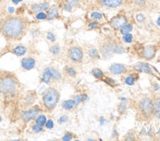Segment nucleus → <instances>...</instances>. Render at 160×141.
Returning a JSON list of instances; mask_svg holds the SVG:
<instances>
[{"instance_id": "nucleus-33", "label": "nucleus", "mask_w": 160, "mask_h": 141, "mask_svg": "<svg viewBox=\"0 0 160 141\" xmlns=\"http://www.w3.org/2000/svg\"><path fill=\"white\" fill-rule=\"evenodd\" d=\"M123 41L126 42V43H131L133 41V35L130 33H126V34H123V37H122Z\"/></svg>"}, {"instance_id": "nucleus-36", "label": "nucleus", "mask_w": 160, "mask_h": 141, "mask_svg": "<svg viewBox=\"0 0 160 141\" xmlns=\"http://www.w3.org/2000/svg\"><path fill=\"white\" fill-rule=\"evenodd\" d=\"M44 126H45V129H52L54 128V123H53L52 119H47Z\"/></svg>"}, {"instance_id": "nucleus-16", "label": "nucleus", "mask_w": 160, "mask_h": 141, "mask_svg": "<svg viewBox=\"0 0 160 141\" xmlns=\"http://www.w3.org/2000/svg\"><path fill=\"white\" fill-rule=\"evenodd\" d=\"M109 72L112 74V75H122L124 73L127 72V67L123 65V64H119V63H115V64H112L109 68Z\"/></svg>"}, {"instance_id": "nucleus-9", "label": "nucleus", "mask_w": 160, "mask_h": 141, "mask_svg": "<svg viewBox=\"0 0 160 141\" xmlns=\"http://www.w3.org/2000/svg\"><path fill=\"white\" fill-rule=\"evenodd\" d=\"M28 51H29V48L24 44H14V42H8L7 46L0 52V56H3L6 53H12L17 57H23L28 53Z\"/></svg>"}, {"instance_id": "nucleus-25", "label": "nucleus", "mask_w": 160, "mask_h": 141, "mask_svg": "<svg viewBox=\"0 0 160 141\" xmlns=\"http://www.w3.org/2000/svg\"><path fill=\"white\" fill-rule=\"evenodd\" d=\"M119 30H120V32L122 34L130 33L132 31H133V26H132L131 24H129V23H126V24H124Z\"/></svg>"}, {"instance_id": "nucleus-40", "label": "nucleus", "mask_w": 160, "mask_h": 141, "mask_svg": "<svg viewBox=\"0 0 160 141\" xmlns=\"http://www.w3.org/2000/svg\"><path fill=\"white\" fill-rule=\"evenodd\" d=\"M118 111H119V113H121V114L126 112V105H125V103H121L118 106Z\"/></svg>"}, {"instance_id": "nucleus-3", "label": "nucleus", "mask_w": 160, "mask_h": 141, "mask_svg": "<svg viewBox=\"0 0 160 141\" xmlns=\"http://www.w3.org/2000/svg\"><path fill=\"white\" fill-rule=\"evenodd\" d=\"M99 45V53L103 59H109L114 54H122L125 52L124 47L117 40L106 37L98 41Z\"/></svg>"}, {"instance_id": "nucleus-4", "label": "nucleus", "mask_w": 160, "mask_h": 141, "mask_svg": "<svg viewBox=\"0 0 160 141\" xmlns=\"http://www.w3.org/2000/svg\"><path fill=\"white\" fill-rule=\"evenodd\" d=\"M59 100H60L59 90L55 87L49 86L44 90L42 96H41V108L43 109V111L50 113L56 108Z\"/></svg>"}, {"instance_id": "nucleus-50", "label": "nucleus", "mask_w": 160, "mask_h": 141, "mask_svg": "<svg viewBox=\"0 0 160 141\" xmlns=\"http://www.w3.org/2000/svg\"><path fill=\"white\" fill-rule=\"evenodd\" d=\"M1 122H2V117L0 116V123H1Z\"/></svg>"}, {"instance_id": "nucleus-29", "label": "nucleus", "mask_w": 160, "mask_h": 141, "mask_svg": "<svg viewBox=\"0 0 160 141\" xmlns=\"http://www.w3.org/2000/svg\"><path fill=\"white\" fill-rule=\"evenodd\" d=\"M31 130L33 133H40V132L43 131V126H40V125H38V124H36L33 122V124H31Z\"/></svg>"}, {"instance_id": "nucleus-28", "label": "nucleus", "mask_w": 160, "mask_h": 141, "mask_svg": "<svg viewBox=\"0 0 160 141\" xmlns=\"http://www.w3.org/2000/svg\"><path fill=\"white\" fill-rule=\"evenodd\" d=\"M136 80H137L136 76L133 75H127V76L124 77V82L126 84H128V85H134Z\"/></svg>"}, {"instance_id": "nucleus-12", "label": "nucleus", "mask_w": 160, "mask_h": 141, "mask_svg": "<svg viewBox=\"0 0 160 141\" xmlns=\"http://www.w3.org/2000/svg\"><path fill=\"white\" fill-rule=\"evenodd\" d=\"M21 69L23 70H31L36 68L37 60L32 56H26L21 59Z\"/></svg>"}, {"instance_id": "nucleus-15", "label": "nucleus", "mask_w": 160, "mask_h": 141, "mask_svg": "<svg viewBox=\"0 0 160 141\" xmlns=\"http://www.w3.org/2000/svg\"><path fill=\"white\" fill-rule=\"evenodd\" d=\"M50 7L49 3H48L47 1L45 2H41V3H33V4H31L30 5V10L37 14L38 12H45L48 10V8Z\"/></svg>"}, {"instance_id": "nucleus-48", "label": "nucleus", "mask_w": 160, "mask_h": 141, "mask_svg": "<svg viewBox=\"0 0 160 141\" xmlns=\"http://www.w3.org/2000/svg\"><path fill=\"white\" fill-rule=\"evenodd\" d=\"M157 134H158V136H159V139H160V128H159V130H158V132H157Z\"/></svg>"}, {"instance_id": "nucleus-41", "label": "nucleus", "mask_w": 160, "mask_h": 141, "mask_svg": "<svg viewBox=\"0 0 160 141\" xmlns=\"http://www.w3.org/2000/svg\"><path fill=\"white\" fill-rule=\"evenodd\" d=\"M136 18H137L138 22H140V23L144 22V20H145V17H144V15H142V14H138V15L136 16Z\"/></svg>"}, {"instance_id": "nucleus-14", "label": "nucleus", "mask_w": 160, "mask_h": 141, "mask_svg": "<svg viewBox=\"0 0 160 141\" xmlns=\"http://www.w3.org/2000/svg\"><path fill=\"white\" fill-rule=\"evenodd\" d=\"M127 23V18L125 15H123V14H121V15H118L116 17H114L112 20L110 21V25L111 27H113V29L115 30H118V29H120V27L124 25V24H126Z\"/></svg>"}, {"instance_id": "nucleus-2", "label": "nucleus", "mask_w": 160, "mask_h": 141, "mask_svg": "<svg viewBox=\"0 0 160 141\" xmlns=\"http://www.w3.org/2000/svg\"><path fill=\"white\" fill-rule=\"evenodd\" d=\"M32 22L23 15H4L0 21V34L7 42L21 41L30 30Z\"/></svg>"}, {"instance_id": "nucleus-27", "label": "nucleus", "mask_w": 160, "mask_h": 141, "mask_svg": "<svg viewBox=\"0 0 160 141\" xmlns=\"http://www.w3.org/2000/svg\"><path fill=\"white\" fill-rule=\"evenodd\" d=\"M49 52L53 55V56H58L61 52V46L59 44H53L50 46L49 48Z\"/></svg>"}, {"instance_id": "nucleus-34", "label": "nucleus", "mask_w": 160, "mask_h": 141, "mask_svg": "<svg viewBox=\"0 0 160 141\" xmlns=\"http://www.w3.org/2000/svg\"><path fill=\"white\" fill-rule=\"evenodd\" d=\"M75 138V136H74V134L72 132H66L65 134H64V136L62 137V140H64V141H69V140H72V139H74Z\"/></svg>"}, {"instance_id": "nucleus-8", "label": "nucleus", "mask_w": 160, "mask_h": 141, "mask_svg": "<svg viewBox=\"0 0 160 141\" xmlns=\"http://www.w3.org/2000/svg\"><path fill=\"white\" fill-rule=\"evenodd\" d=\"M138 111L143 119H148L153 116V102L151 98L143 96L138 103Z\"/></svg>"}, {"instance_id": "nucleus-35", "label": "nucleus", "mask_w": 160, "mask_h": 141, "mask_svg": "<svg viewBox=\"0 0 160 141\" xmlns=\"http://www.w3.org/2000/svg\"><path fill=\"white\" fill-rule=\"evenodd\" d=\"M63 10L64 11H67V12H72L73 10V6L71 4H69L67 1H64L63 2Z\"/></svg>"}, {"instance_id": "nucleus-26", "label": "nucleus", "mask_w": 160, "mask_h": 141, "mask_svg": "<svg viewBox=\"0 0 160 141\" xmlns=\"http://www.w3.org/2000/svg\"><path fill=\"white\" fill-rule=\"evenodd\" d=\"M92 75L95 77V79H97V80H102L103 79V76H104V74H103V72L100 70V69H98V68H94V69H92Z\"/></svg>"}, {"instance_id": "nucleus-39", "label": "nucleus", "mask_w": 160, "mask_h": 141, "mask_svg": "<svg viewBox=\"0 0 160 141\" xmlns=\"http://www.w3.org/2000/svg\"><path fill=\"white\" fill-rule=\"evenodd\" d=\"M68 119H69V118H68V116H61L59 119H58V124H65V123H67L68 122Z\"/></svg>"}, {"instance_id": "nucleus-6", "label": "nucleus", "mask_w": 160, "mask_h": 141, "mask_svg": "<svg viewBox=\"0 0 160 141\" xmlns=\"http://www.w3.org/2000/svg\"><path fill=\"white\" fill-rule=\"evenodd\" d=\"M42 111H43V109L41 108V106L34 104L33 106H32L31 108L20 112L19 117H18V121L22 122L24 124H27L34 121L36 118L39 114H41V112Z\"/></svg>"}, {"instance_id": "nucleus-24", "label": "nucleus", "mask_w": 160, "mask_h": 141, "mask_svg": "<svg viewBox=\"0 0 160 141\" xmlns=\"http://www.w3.org/2000/svg\"><path fill=\"white\" fill-rule=\"evenodd\" d=\"M46 121H47L46 116L43 115V114H39V115L36 118V119H34L33 122L36 123V124H38V125H40V126H44Z\"/></svg>"}, {"instance_id": "nucleus-31", "label": "nucleus", "mask_w": 160, "mask_h": 141, "mask_svg": "<svg viewBox=\"0 0 160 141\" xmlns=\"http://www.w3.org/2000/svg\"><path fill=\"white\" fill-rule=\"evenodd\" d=\"M46 39L48 41L52 42V43H54V42L56 41V35H55L52 32H46Z\"/></svg>"}, {"instance_id": "nucleus-47", "label": "nucleus", "mask_w": 160, "mask_h": 141, "mask_svg": "<svg viewBox=\"0 0 160 141\" xmlns=\"http://www.w3.org/2000/svg\"><path fill=\"white\" fill-rule=\"evenodd\" d=\"M156 23H157V25H158V26H160V17H159V18L157 19V21H156Z\"/></svg>"}, {"instance_id": "nucleus-19", "label": "nucleus", "mask_w": 160, "mask_h": 141, "mask_svg": "<svg viewBox=\"0 0 160 141\" xmlns=\"http://www.w3.org/2000/svg\"><path fill=\"white\" fill-rule=\"evenodd\" d=\"M155 56V48L153 46H147L143 48L142 57L147 60H151Z\"/></svg>"}, {"instance_id": "nucleus-21", "label": "nucleus", "mask_w": 160, "mask_h": 141, "mask_svg": "<svg viewBox=\"0 0 160 141\" xmlns=\"http://www.w3.org/2000/svg\"><path fill=\"white\" fill-rule=\"evenodd\" d=\"M40 81L45 83V84H50L51 83L52 79H51V75H50V72H49V69H48V67L43 69L42 75H41V77H40Z\"/></svg>"}, {"instance_id": "nucleus-11", "label": "nucleus", "mask_w": 160, "mask_h": 141, "mask_svg": "<svg viewBox=\"0 0 160 141\" xmlns=\"http://www.w3.org/2000/svg\"><path fill=\"white\" fill-rule=\"evenodd\" d=\"M83 53H86V55L90 59V60H98L100 58V53L97 50V48L94 47L92 44L85 43L83 45Z\"/></svg>"}, {"instance_id": "nucleus-30", "label": "nucleus", "mask_w": 160, "mask_h": 141, "mask_svg": "<svg viewBox=\"0 0 160 141\" xmlns=\"http://www.w3.org/2000/svg\"><path fill=\"white\" fill-rule=\"evenodd\" d=\"M90 19L92 20H94V21H100L103 19V15L99 12H92L89 15Z\"/></svg>"}, {"instance_id": "nucleus-44", "label": "nucleus", "mask_w": 160, "mask_h": 141, "mask_svg": "<svg viewBox=\"0 0 160 141\" xmlns=\"http://www.w3.org/2000/svg\"><path fill=\"white\" fill-rule=\"evenodd\" d=\"M135 2L138 5V6H143L145 4V0H135Z\"/></svg>"}, {"instance_id": "nucleus-17", "label": "nucleus", "mask_w": 160, "mask_h": 141, "mask_svg": "<svg viewBox=\"0 0 160 141\" xmlns=\"http://www.w3.org/2000/svg\"><path fill=\"white\" fill-rule=\"evenodd\" d=\"M46 15H47V19L46 20L51 21V20L56 19L59 16V7H58V5L54 4V5L50 6L49 8H48V10H47Z\"/></svg>"}, {"instance_id": "nucleus-37", "label": "nucleus", "mask_w": 160, "mask_h": 141, "mask_svg": "<svg viewBox=\"0 0 160 141\" xmlns=\"http://www.w3.org/2000/svg\"><path fill=\"white\" fill-rule=\"evenodd\" d=\"M65 1H67L69 4H71L73 6V8H74V7H78L79 6L81 0H65Z\"/></svg>"}, {"instance_id": "nucleus-1", "label": "nucleus", "mask_w": 160, "mask_h": 141, "mask_svg": "<svg viewBox=\"0 0 160 141\" xmlns=\"http://www.w3.org/2000/svg\"><path fill=\"white\" fill-rule=\"evenodd\" d=\"M24 91L25 85L15 73L0 70V108L11 122L18 119L19 101Z\"/></svg>"}, {"instance_id": "nucleus-22", "label": "nucleus", "mask_w": 160, "mask_h": 141, "mask_svg": "<svg viewBox=\"0 0 160 141\" xmlns=\"http://www.w3.org/2000/svg\"><path fill=\"white\" fill-rule=\"evenodd\" d=\"M63 72L67 76H70V77H75V76H77V75H78L77 70H76V68L74 66H72V65L65 66Z\"/></svg>"}, {"instance_id": "nucleus-38", "label": "nucleus", "mask_w": 160, "mask_h": 141, "mask_svg": "<svg viewBox=\"0 0 160 141\" xmlns=\"http://www.w3.org/2000/svg\"><path fill=\"white\" fill-rule=\"evenodd\" d=\"M99 27V23L97 22V21H94V22H90L89 24H88V27L89 29H97V27Z\"/></svg>"}, {"instance_id": "nucleus-49", "label": "nucleus", "mask_w": 160, "mask_h": 141, "mask_svg": "<svg viewBox=\"0 0 160 141\" xmlns=\"http://www.w3.org/2000/svg\"><path fill=\"white\" fill-rule=\"evenodd\" d=\"M3 18V15H2V14L1 13H0V21H1V19Z\"/></svg>"}, {"instance_id": "nucleus-10", "label": "nucleus", "mask_w": 160, "mask_h": 141, "mask_svg": "<svg viewBox=\"0 0 160 141\" xmlns=\"http://www.w3.org/2000/svg\"><path fill=\"white\" fill-rule=\"evenodd\" d=\"M134 70H138V72H143V73H147V74H149V75H155V76H158L160 79V75L157 70L150 66L148 63H138L137 65L134 66Z\"/></svg>"}, {"instance_id": "nucleus-13", "label": "nucleus", "mask_w": 160, "mask_h": 141, "mask_svg": "<svg viewBox=\"0 0 160 141\" xmlns=\"http://www.w3.org/2000/svg\"><path fill=\"white\" fill-rule=\"evenodd\" d=\"M124 0H98L99 4L106 9H115L123 4Z\"/></svg>"}, {"instance_id": "nucleus-23", "label": "nucleus", "mask_w": 160, "mask_h": 141, "mask_svg": "<svg viewBox=\"0 0 160 141\" xmlns=\"http://www.w3.org/2000/svg\"><path fill=\"white\" fill-rule=\"evenodd\" d=\"M62 107L67 111H72L74 108L77 107V104H76L74 99H69V100H65L62 103Z\"/></svg>"}, {"instance_id": "nucleus-5", "label": "nucleus", "mask_w": 160, "mask_h": 141, "mask_svg": "<svg viewBox=\"0 0 160 141\" xmlns=\"http://www.w3.org/2000/svg\"><path fill=\"white\" fill-rule=\"evenodd\" d=\"M65 55L69 62H71L72 64L75 65H79L82 63L85 53H83L82 47H81L78 43L72 42V43H70L66 47Z\"/></svg>"}, {"instance_id": "nucleus-45", "label": "nucleus", "mask_w": 160, "mask_h": 141, "mask_svg": "<svg viewBox=\"0 0 160 141\" xmlns=\"http://www.w3.org/2000/svg\"><path fill=\"white\" fill-rule=\"evenodd\" d=\"M23 0H12V2L14 3V4H18V3H20V2H22Z\"/></svg>"}, {"instance_id": "nucleus-43", "label": "nucleus", "mask_w": 160, "mask_h": 141, "mask_svg": "<svg viewBox=\"0 0 160 141\" xmlns=\"http://www.w3.org/2000/svg\"><path fill=\"white\" fill-rule=\"evenodd\" d=\"M81 97H82V102H87V101L88 100V94H86V93L82 94Z\"/></svg>"}, {"instance_id": "nucleus-20", "label": "nucleus", "mask_w": 160, "mask_h": 141, "mask_svg": "<svg viewBox=\"0 0 160 141\" xmlns=\"http://www.w3.org/2000/svg\"><path fill=\"white\" fill-rule=\"evenodd\" d=\"M153 116L157 119H160V95H156L153 99Z\"/></svg>"}, {"instance_id": "nucleus-32", "label": "nucleus", "mask_w": 160, "mask_h": 141, "mask_svg": "<svg viewBox=\"0 0 160 141\" xmlns=\"http://www.w3.org/2000/svg\"><path fill=\"white\" fill-rule=\"evenodd\" d=\"M34 18L39 21H43V20L47 19V15L45 12H38L37 14H34Z\"/></svg>"}, {"instance_id": "nucleus-7", "label": "nucleus", "mask_w": 160, "mask_h": 141, "mask_svg": "<svg viewBox=\"0 0 160 141\" xmlns=\"http://www.w3.org/2000/svg\"><path fill=\"white\" fill-rule=\"evenodd\" d=\"M38 93L36 90H28L24 91L19 101V114L21 111L31 108L37 103Z\"/></svg>"}, {"instance_id": "nucleus-18", "label": "nucleus", "mask_w": 160, "mask_h": 141, "mask_svg": "<svg viewBox=\"0 0 160 141\" xmlns=\"http://www.w3.org/2000/svg\"><path fill=\"white\" fill-rule=\"evenodd\" d=\"M48 69H49V72L51 75V79L52 81L55 82H59L62 80V74L60 73V70L54 66H48Z\"/></svg>"}, {"instance_id": "nucleus-42", "label": "nucleus", "mask_w": 160, "mask_h": 141, "mask_svg": "<svg viewBox=\"0 0 160 141\" xmlns=\"http://www.w3.org/2000/svg\"><path fill=\"white\" fill-rule=\"evenodd\" d=\"M74 100H75V102H76V104H77V106L82 102V97H81V95L80 94H76L75 96H74Z\"/></svg>"}, {"instance_id": "nucleus-46", "label": "nucleus", "mask_w": 160, "mask_h": 141, "mask_svg": "<svg viewBox=\"0 0 160 141\" xmlns=\"http://www.w3.org/2000/svg\"><path fill=\"white\" fill-rule=\"evenodd\" d=\"M54 1L56 2V3H63L65 0H54Z\"/></svg>"}]
</instances>
